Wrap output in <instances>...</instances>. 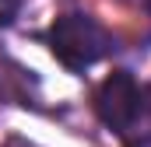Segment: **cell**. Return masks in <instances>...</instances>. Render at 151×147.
I'll use <instances>...</instances> for the list:
<instances>
[{"label":"cell","mask_w":151,"mask_h":147,"mask_svg":"<svg viewBox=\"0 0 151 147\" xmlns=\"http://www.w3.org/2000/svg\"><path fill=\"white\" fill-rule=\"evenodd\" d=\"M148 109H151V88H148Z\"/></svg>","instance_id":"cell-5"},{"label":"cell","mask_w":151,"mask_h":147,"mask_svg":"<svg viewBox=\"0 0 151 147\" xmlns=\"http://www.w3.org/2000/svg\"><path fill=\"white\" fill-rule=\"evenodd\" d=\"M49 49L67 70H84L113 49V35L88 14H63L49 28Z\"/></svg>","instance_id":"cell-1"},{"label":"cell","mask_w":151,"mask_h":147,"mask_svg":"<svg viewBox=\"0 0 151 147\" xmlns=\"http://www.w3.org/2000/svg\"><path fill=\"white\" fill-rule=\"evenodd\" d=\"M141 105H144L141 88H137V81L127 70H113L99 84V91H95V112H99V119L109 130H116V133H127L137 123Z\"/></svg>","instance_id":"cell-2"},{"label":"cell","mask_w":151,"mask_h":147,"mask_svg":"<svg viewBox=\"0 0 151 147\" xmlns=\"http://www.w3.org/2000/svg\"><path fill=\"white\" fill-rule=\"evenodd\" d=\"M7 147H32V144H25V140H11Z\"/></svg>","instance_id":"cell-4"},{"label":"cell","mask_w":151,"mask_h":147,"mask_svg":"<svg viewBox=\"0 0 151 147\" xmlns=\"http://www.w3.org/2000/svg\"><path fill=\"white\" fill-rule=\"evenodd\" d=\"M148 11H151V0H148Z\"/></svg>","instance_id":"cell-6"},{"label":"cell","mask_w":151,"mask_h":147,"mask_svg":"<svg viewBox=\"0 0 151 147\" xmlns=\"http://www.w3.org/2000/svg\"><path fill=\"white\" fill-rule=\"evenodd\" d=\"M18 7H21V0H0V28L18 18Z\"/></svg>","instance_id":"cell-3"}]
</instances>
